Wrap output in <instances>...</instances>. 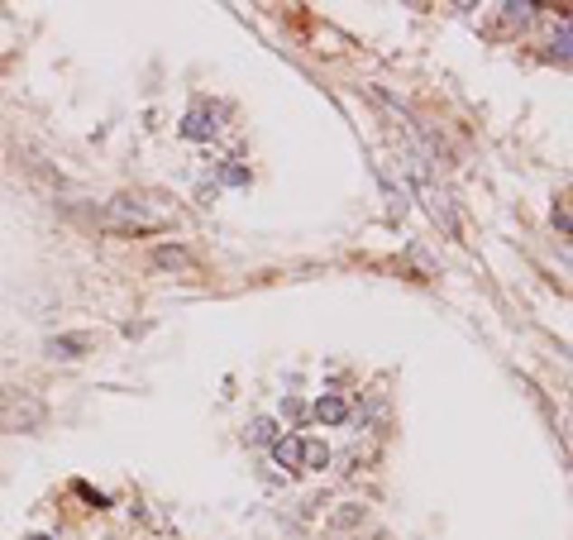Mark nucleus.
I'll return each mask as SVG.
<instances>
[{
    "instance_id": "7ed1b4c3",
    "label": "nucleus",
    "mask_w": 573,
    "mask_h": 540,
    "mask_svg": "<svg viewBox=\"0 0 573 540\" xmlns=\"http://www.w3.org/2000/svg\"><path fill=\"white\" fill-rule=\"evenodd\" d=\"M182 134H187V139H206V134H215V115L206 120L201 110H192V115H187V125H182Z\"/></svg>"
},
{
    "instance_id": "0eeeda50",
    "label": "nucleus",
    "mask_w": 573,
    "mask_h": 540,
    "mask_svg": "<svg viewBox=\"0 0 573 540\" xmlns=\"http://www.w3.org/2000/svg\"><path fill=\"white\" fill-rule=\"evenodd\" d=\"M320 416H344V402H320Z\"/></svg>"
},
{
    "instance_id": "39448f33",
    "label": "nucleus",
    "mask_w": 573,
    "mask_h": 540,
    "mask_svg": "<svg viewBox=\"0 0 573 540\" xmlns=\"http://www.w3.org/2000/svg\"><path fill=\"white\" fill-rule=\"evenodd\" d=\"M296 454H301V445H296V441H282V445H277V459H282L286 469H296Z\"/></svg>"
},
{
    "instance_id": "423d86ee",
    "label": "nucleus",
    "mask_w": 573,
    "mask_h": 540,
    "mask_svg": "<svg viewBox=\"0 0 573 540\" xmlns=\"http://www.w3.org/2000/svg\"><path fill=\"white\" fill-rule=\"evenodd\" d=\"M249 435H254V441H273V426H268V421H254V431H249Z\"/></svg>"
},
{
    "instance_id": "f03ea898",
    "label": "nucleus",
    "mask_w": 573,
    "mask_h": 540,
    "mask_svg": "<svg viewBox=\"0 0 573 540\" xmlns=\"http://www.w3.org/2000/svg\"><path fill=\"white\" fill-rule=\"evenodd\" d=\"M43 349L53 354V359H81V349H87V335H53Z\"/></svg>"
},
{
    "instance_id": "20e7f679",
    "label": "nucleus",
    "mask_w": 573,
    "mask_h": 540,
    "mask_svg": "<svg viewBox=\"0 0 573 540\" xmlns=\"http://www.w3.org/2000/svg\"><path fill=\"white\" fill-rule=\"evenodd\" d=\"M154 263L158 268H192V254H187V249H158V254H154Z\"/></svg>"
},
{
    "instance_id": "f257e3e1",
    "label": "nucleus",
    "mask_w": 573,
    "mask_h": 540,
    "mask_svg": "<svg viewBox=\"0 0 573 540\" xmlns=\"http://www.w3.org/2000/svg\"><path fill=\"white\" fill-rule=\"evenodd\" d=\"M43 421V402H33L29 393H10L0 402V431H29Z\"/></svg>"
}]
</instances>
